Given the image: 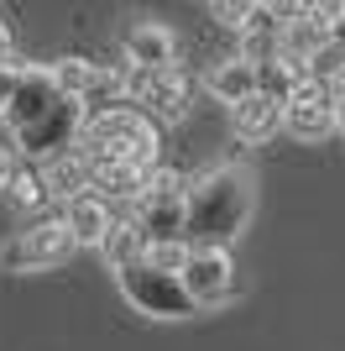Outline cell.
<instances>
[{
    "label": "cell",
    "mask_w": 345,
    "mask_h": 351,
    "mask_svg": "<svg viewBox=\"0 0 345 351\" xmlns=\"http://www.w3.org/2000/svg\"><path fill=\"white\" fill-rule=\"evenodd\" d=\"M5 132L21 152H37V158L53 162L58 152H73L79 136L89 126V110L84 100H68L63 84H58L53 69H27L21 89H16V100L5 105Z\"/></svg>",
    "instance_id": "obj_1"
},
{
    "label": "cell",
    "mask_w": 345,
    "mask_h": 351,
    "mask_svg": "<svg viewBox=\"0 0 345 351\" xmlns=\"http://www.w3.org/2000/svg\"><path fill=\"white\" fill-rule=\"evenodd\" d=\"M251 205H257V184L235 162H220L204 178H194V189H188V247H220L225 252L246 231Z\"/></svg>",
    "instance_id": "obj_2"
},
{
    "label": "cell",
    "mask_w": 345,
    "mask_h": 351,
    "mask_svg": "<svg viewBox=\"0 0 345 351\" xmlns=\"http://www.w3.org/2000/svg\"><path fill=\"white\" fill-rule=\"evenodd\" d=\"M79 147H84L89 158H131V162L157 168V126H152V116L131 110V105H115L105 116H89Z\"/></svg>",
    "instance_id": "obj_3"
},
{
    "label": "cell",
    "mask_w": 345,
    "mask_h": 351,
    "mask_svg": "<svg viewBox=\"0 0 345 351\" xmlns=\"http://www.w3.org/2000/svg\"><path fill=\"white\" fill-rule=\"evenodd\" d=\"M120 278V293L131 299V309H142V315H152V320H183V315H194V299H188L183 278H168V273H157V267H126V273H115Z\"/></svg>",
    "instance_id": "obj_4"
},
{
    "label": "cell",
    "mask_w": 345,
    "mask_h": 351,
    "mask_svg": "<svg viewBox=\"0 0 345 351\" xmlns=\"http://www.w3.org/2000/svg\"><path fill=\"white\" fill-rule=\"evenodd\" d=\"M73 247H79V241H73L68 220H63V215H47V220H37V226H27L21 236H11V241L0 247V263L11 267V273H27V267H53V263H63Z\"/></svg>",
    "instance_id": "obj_5"
},
{
    "label": "cell",
    "mask_w": 345,
    "mask_h": 351,
    "mask_svg": "<svg viewBox=\"0 0 345 351\" xmlns=\"http://www.w3.org/2000/svg\"><path fill=\"white\" fill-rule=\"evenodd\" d=\"M283 132L298 136V142H319V136L335 132V89L319 84V79H303L293 89V100L283 110Z\"/></svg>",
    "instance_id": "obj_6"
},
{
    "label": "cell",
    "mask_w": 345,
    "mask_h": 351,
    "mask_svg": "<svg viewBox=\"0 0 345 351\" xmlns=\"http://www.w3.org/2000/svg\"><path fill=\"white\" fill-rule=\"evenodd\" d=\"M183 289H188V299H194L199 309L225 304L230 293H235V263H230V252L194 247V263H188V273H183Z\"/></svg>",
    "instance_id": "obj_7"
},
{
    "label": "cell",
    "mask_w": 345,
    "mask_h": 351,
    "mask_svg": "<svg viewBox=\"0 0 345 351\" xmlns=\"http://www.w3.org/2000/svg\"><path fill=\"white\" fill-rule=\"evenodd\" d=\"M120 53H126V69L168 73L172 63H178V32H172L168 21H136V27L126 32Z\"/></svg>",
    "instance_id": "obj_8"
},
{
    "label": "cell",
    "mask_w": 345,
    "mask_h": 351,
    "mask_svg": "<svg viewBox=\"0 0 345 351\" xmlns=\"http://www.w3.org/2000/svg\"><path fill=\"white\" fill-rule=\"evenodd\" d=\"M204 89L215 95L220 105H246L251 95H261V73H257V63L251 58H241V53H230V58H220L215 69L204 73Z\"/></svg>",
    "instance_id": "obj_9"
},
{
    "label": "cell",
    "mask_w": 345,
    "mask_h": 351,
    "mask_svg": "<svg viewBox=\"0 0 345 351\" xmlns=\"http://www.w3.org/2000/svg\"><path fill=\"white\" fill-rule=\"evenodd\" d=\"M89 162H94V189H100V199L105 194H110V199H142L152 173H157V168L131 162V158H89Z\"/></svg>",
    "instance_id": "obj_10"
},
{
    "label": "cell",
    "mask_w": 345,
    "mask_h": 351,
    "mask_svg": "<svg viewBox=\"0 0 345 351\" xmlns=\"http://www.w3.org/2000/svg\"><path fill=\"white\" fill-rule=\"evenodd\" d=\"M42 178H47V194H58L63 205H73L79 194L94 189V162H89L84 147H73V152H58V158L47 162Z\"/></svg>",
    "instance_id": "obj_11"
},
{
    "label": "cell",
    "mask_w": 345,
    "mask_h": 351,
    "mask_svg": "<svg viewBox=\"0 0 345 351\" xmlns=\"http://www.w3.org/2000/svg\"><path fill=\"white\" fill-rule=\"evenodd\" d=\"M63 220H68V231L79 247H105V236H110V205H105L100 194H79L73 205H63Z\"/></svg>",
    "instance_id": "obj_12"
},
{
    "label": "cell",
    "mask_w": 345,
    "mask_h": 351,
    "mask_svg": "<svg viewBox=\"0 0 345 351\" xmlns=\"http://www.w3.org/2000/svg\"><path fill=\"white\" fill-rule=\"evenodd\" d=\"M283 100H272V95H251L246 105H235V136L241 142H267V136H277V126H283Z\"/></svg>",
    "instance_id": "obj_13"
},
{
    "label": "cell",
    "mask_w": 345,
    "mask_h": 351,
    "mask_svg": "<svg viewBox=\"0 0 345 351\" xmlns=\"http://www.w3.org/2000/svg\"><path fill=\"white\" fill-rule=\"evenodd\" d=\"M188 79L178 69H168V73H152V84H146V100L142 105H152V121H183L188 116Z\"/></svg>",
    "instance_id": "obj_14"
},
{
    "label": "cell",
    "mask_w": 345,
    "mask_h": 351,
    "mask_svg": "<svg viewBox=\"0 0 345 351\" xmlns=\"http://www.w3.org/2000/svg\"><path fill=\"white\" fill-rule=\"evenodd\" d=\"M100 252H105V263H110L115 273H126V267L146 263V231L136 226V220H115Z\"/></svg>",
    "instance_id": "obj_15"
},
{
    "label": "cell",
    "mask_w": 345,
    "mask_h": 351,
    "mask_svg": "<svg viewBox=\"0 0 345 351\" xmlns=\"http://www.w3.org/2000/svg\"><path fill=\"white\" fill-rule=\"evenodd\" d=\"M257 73H261V95H272V100H283V105L293 100V89L309 79V69H298V63L283 58V53L267 58V63H257Z\"/></svg>",
    "instance_id": "obj_16"
},
{
    "label": "cell",
    "mask_w": 345,
    "mask_h": 351,
    "mask_svg": "<svg viewBox=\"0 0 345 351\" xmlns=\"http://www.w3.org/2000/svg\"><path fill=\"white\" fill-rule=\"evenodd\" d=\"M53 73H58V84H63L68 100H89L94 84H100V63H89V58H63Z\"/></svg>",
    "instance_id": "obj_17"
},
{
    "label": "cell",
    "mask_w": 345,
    "mask_h": 351,
    "mask_svg": "<svg viewBox=\"0 0 345 351\" xmlns=\"http://www.w3.org/2000/svg\"><path fill=\"white\" fill-rule=\"evenodd\" d=\"M5 199H11L16 210H37V205L47 199V178L37 173V168H27V162H21V168L11 173V184H5Z\"/></svg>",
    "instance_id": "obj_18"
},
{
    "label": "cell",
    "mask_w": 345,
    "mask_h": 351,
    "mask_svg": "<svg viewBox=\"0 0 345 351\" xmlns=\"http://www.w3.org/2000/svg\"><path fill=\"white\" fill-rule=\"evenodd\" d=\"M188 263H194L188 236L183 241H152V247H146V267H157V273H168V278H183Z\"/></svg>",
    "instance_id": "obj_19"
},
{
    "label": "cell",
    "mask_w": 345,
    "mask_h": 351,
    "mask_svg": "<svg viewBox=\"0 0 345 351\" xmlns=\"http://www.w3.org/2000/svg\"><path fill=\"white\" fill-rule=\"evenodd\" d=\"M209 11H215L230 32H241V37H246V32H251V16H257V5H246V0H241V5H230V0H215Z\"/></svg>",
    "instance_id": "obj_20"
},
{
    "label": "cell",
    "mask_w": 345,
    "mask_h": 351,
    "mask_svg": "<svg viewBox=\"0 0 345 351\" xmlns=\"http://www.w3.org/2000/svg\"><path fill=\"white\" fill-rule=\"evenodd\" d=\"M21 79H27V69H21V63H0V116H5V105L16 100Z\"/></svg>",
    "instance_id": "obj_21"
},
{
    "label": "cell",
    "mask_w": 345,
    "mask_h": 351,
    "mask_svg": "<svg viewBox=\"0 0 345 351\" xmlns=\"http://www.w3.org/2000/svg\"><path fill=\"white\" fill-rule=\"evenodd\" d=\"M11 47H16V37H11V27H5V16H0V63H11Z\"/></svg>",
    "instance_id": "obj_22"
},
{
    "label": "cell",
    "mask_w": 345,
    "mask_h": 351,
    "mask_svg": "<svg viewBox=\"0 0 345 351\" xmlns=\"http://www.w3.org/2000/svg\"><path fill=\"white\" fill-rule=\"evenodd\" d=\"M335 132L345 136V95H335Z\"/></svg>",
    "instance_id": "obj_23"
},
{
    "label": "cell",
    "mask_w": 345,
    "mask_h": 351,
    "mask_svg": "<svg viewBox=\"0 0 345 351\" xmlns=\"http://www.w3.org/2000/svg\"><path fill=\"white\" fill-rule=\"evenodd\" d=\"M11 173H16V162L5 158V152H0V189H5V184H11Z\"/></svg>",
    "instance_id": "obj_24"
},
{
    "label": "cell",
    "mask_w": 345,
    "mask_h": 351,
    "mask_svg": "<svg viewBox=\"0 0 345 351\" xmlns=\"http://www.w3.org/2000/svg\"><path fill=\"white\" fill-rule=\"evenodd\" d=\"M335 47H345V5H340V21H335Z\"/></svg>",
    "instance_id": "obj_25"
}]
</instances>
